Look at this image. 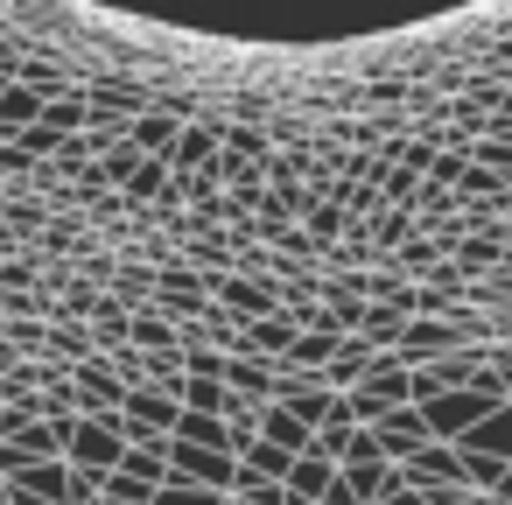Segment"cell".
<instances>
[{
	"label": "cell",
	"mask_w": 512,
	"mask_h": 505,
	"mask_svg": "<svg viewBox=\"0 0 512 505\" xmlns=\"http://www.w3.org/2000/svg\"><path fill=\"white\" fill-rule=\"evenodd\" d=\"M302 232H309V239H316V253H323V246H337V239L351 232V218H344L337 204H323V197H316V204H309V218H302Z\"/></svg>",
	"instance_id": "20"
},
{
	"label": "cell",
	"mask_w": 512,
	"mask_h": 505,
	"mask_svg": "<svg viewBox=\"0 0 512 505\" xmlns=\"http://www.w3.org/2000/svg\"><path fill=\"white\" fill-rule=\"evenodd\" d=\"M127 344H134L141 358H155V351H183L176 323H162L155 309H134V316H127Z\"/></svg>",
	"instance_id": "15"
},
{
	"label": "cell",
	"mask_w": 512,
	"mask_h": 505,
	"mask_svg": "<svg viewBox=\"0 0 512 505\" xmlns=\"http://www.w3.org/2000/svg\"><path fill=\"white\" fill-rule=\"evenodd\" d=\"M225 393L246 400V407H267V400H274V365H260V358H225Z\"/></svg>",
	"instance_id": "11"
},
{
	"label": "cell",
	"mask_w": 512,
	"mask_h": 505,
	"mask_svg": "<svg viewBox=\"0 0 512 505\" xmlns=\"http://www.w3.org/2000/svg\"><path fill=\"white\" fill-rule=\"evenodd\" d=\"M463 456H491V463H512V407H498V414H484L463 442H456Z\"/></svg>",
	"instance_id": "12"
},
{
	"label": "cell",
	"mask_w": 512,
	"mask_h": 505,
	"mask_svg": "<svg viewBox=\"0 0 512 505\" xmlns=\"http://www.w3.org/2000/svg\"><path fill=\"white\" fill-rule=\"evenodd\" d=\"M463 169H470V155H449V148H442V155H435V169H428V183L456 190V183H463Z\"/></svg>",
	"instance_id": "24"
},
{
	"label": "cell",
	"mask_w": 512,
	"mask_h": 505,
	"mask_svg": "<svg viewBox=\"0 0 512 505\" xmlns=\"http://www.w3.org/2000/svg\"><path fill=\"white\" fill-rule=\"evenodd\" d=\"M148 309L162 316V323H197L204 309H211V274H197V267H183V253L169 260V267H155V295H148Z\"/></svg>",
	"instance_id": "1"
},
{
	"label": "cell",
	"mask_w": 512,
	"mask_h": 505,
	"mask_svg": "<svg viewBox=\"0 0 512 505\" xmlns=\"http://www.w3.org/2000/svg\"><path fill=\"white\" fill-rule=\"evenodd\" d=\"M351 435H358V421H351V414H344V400H337V407H330V421L316 428V456H330V463H337Z\"/></svg>",
	"instance_id": "21"
},
{
	"label": "cell",
	"mask_w": 512,
	"mask_h": 505,
	"mask_svg": "<svg viewBox=\"0 0 512 505\" xmlns=\"http://www.w3.org/2000/svg\"><path fill=\"white\" fill-rule=\"evenodd\" d=\"M372 442H379V456L400 470L414 449H428L435 435H428V421H421V407H386L379 421H372Z\"/></svg>",
	"instance_id": "4"
},
{
	"label": "cell",
	"mask_w": 512,
	"mask_h": 505,
	"mask_svg": "<svg viewBox=\"0 0 512 505\" xmlns=\"http://www.w3.org/2000/svg\"><path fill=\"white\" fill-rule=\"evenodd\" d=\"M260 442H274V449H288V456H309V449H316V428L295 421L281 400H267V407H260Z\"/></svg>",
	"instance_id": "9"
},
{
	"label": "cell",
	"mask_w": 512,
	"mask_h": 505,
	"mask_svg": "<svg viewBox=\"0 0 512 505\" xmlns=\"http://www.w3.org/2000/svg\"><path fill=\"white\" fill-rule=\"evenodd\" d=\"M50 428H57V442H64V463L85 470V477H113L120 456H127V442H120L113 421H50Z\"/></svg>",
	"instance_id": "2"
},
{
	"label": "cell",
	"mask_w": 512,
	"mask_h": 505,
	"mask_svg": "<svg viewBox=\"0 0 512 505\" xmlns=\"http://www.w3.org/2000/svg\"><path fill=\"white\" fill-rule=\"evenodd\" d=\"M155 505H225V498H218V491H204V484H176V477H169V484L155 491Z\"/></svg>",
	"instance_id": "22"
},
{
	"label": "cell",
	"mask_w": 512,
	"mask_h": 505,
	"mask_svg": "<svg viewBox=\"0 0 512 505\" xmlns=\"http://www.w3.org/2000/svg\"><path fill=\"white\" fill-rule=\"evenodd\" d=\"M358 463H386L379 442H372V428H358V435L344 442V456H337V470H358Z\"/></svg>",
	"instance_id": "23"
},
{
	"label": "cell",
	"mask_w": 512,
	"mask_h": 505,
	"mask_svg": "<svg viewBox=\"0 0 512 505\" xmlns=\"http://www.w3.org/2000/svg\"><path fill=\"white\" fill-rule=\"evenodd\" d=\"M120 477L141 484V491H162V484H169V442H141V449H127V456H120Z\"/></svg>",
	"instance_id": "13"
},
{
	"label": "cell",
	"mask_w": 512,
	"mask_h": 505,
	"mask_svg": "<svg viewBox=\"0 0 512 505\" xmlns=\"http://www.w3.org/2000/svg\"><path fill=\"white\" fill-rule=\"evenodd\" d=\"M337 484H344L351 505H379V498L400 484V470H393V463H358V470H337Z\"/></svg>",
	"instance_id": "14"
},
{
	"label": "cell",
	"mask_w": 512,
	"mask_h": 505,
	"mask_svg": "<svg viewBox=\"0 0 512 505\" xmlns=\"http://www.w3.org/2000/svg\"><path fill=\"white\" fill-rule=\"evenodd\" d=\"M379 505H428V498H421V491H414V484H407V477H400V484H393V491H386V498H379Z\"/></svg>",
	"instance_id": "25"
},
{
	"label": "cell",
	"mask_w": 512,
	"mask_h": 505,
	"mask_svg": "<svg viewBox=\"0 0 512 505\" xmlns=\"http://www.w3.org/2000/svg\"><path fill=\"white\" fill-rule=\"evenodd\" d=\"M36 120H43V99H36V92H22V85L0 92V141H22Z\"/></svg>",
	"instance_id": "18"
},
{
	"label": "cell",
	"mask_w": 512,
	"mask_h": 505,
	"mask_svg": "<svg viewBox=\"0 0 512 505\" xmlns=\"http://www.w3.org/2000/svg\"><path fill=\"white\" fill-rule=\"evenodd\" d=\"M330 484H337V463L309 449V456H295V470H288V484H281V491H288V505H323V491H330Z\"/></svg>",
	"instance_id": "10"
},
{
	"label": "cell",
	"mask_w": 512,
	"mask_h": 505,
	"mask_svg": "<svg viewBox=\"0 0 512 505\" xmlns=\"http://www.w3.org/2000/svg\"><path fill=\"white\" fill-rule=\"evenodd\" d=\"M211 309L232 316V323L246 330V323L274 316L281 302H274V281H253V274H211Z\"/></svg>",
	"instance_id": "3"
},
{
	"label": "cell",
	"mask_w": 512,
	"mask_h": 505,
	"mask_svg": "<svg viewBox=\"0 0 512 505\" xmlns=\"http://www.w3.org/2000/svg\"><path fill=\"white\" fill-rule=\"evenodd\" d=\"M372 365H379V351H372L365 337H344V344L330 351V365H323V386H330V393H351Z\"/></svg>",
	"instance_id": "8"
},
{
	"label": "cell",
	"mask_w": 512,
	"mask_h": 505,
	"mask_svg": "<svg viewBox=\"0 0 512 505\" xmlns=\"http://www.w3.org/2000/svg\"><path fill=\"white\" fill-rule=\"evenodd\" d=\"M337 344H344V337H337V330H302V337H295V344H288V358H281V365H295V372H323V365H330V351H337Z\"/></svg>",
	"instance_id": "19"
},
{
	"label": "cell",
	"mask_w": 512,
	"mask_h": 505,
	"mask_svg": "<svg viewBox=\"0 0 512 505\" xmlns=\"http://www.w3.org/2000/svg\"><path fill=\"white\" fill-rule=\"evenodd\" d=\"M43 127H50L57 141H78V134L92 127V106H85V85H78V92H64V99H50V106H43Z\"/></svg>",
	"instance_id": "16"
},
{
	"label": "cell",
	"mask_w": 512,
	"mask_h": 505,
	"mask_svg": "<svg viewBox=\"0 0 512 505\" xmlns=\"http://www.w3.org/2000/svg\"><path fill=\"white\" fill-rule=\"evenodd\" d=\"M505 351H512V337H505Z\"/></svg>",
	"instance_id": "26"
},
{
	"label": "cell",
	"mask_w": 512,
	"mask_h": 505,
	"mask_svg": "<svg viewBox=\"0 0 512 505\" xmlns=\"http://www.w3.org/2000/svg\"><path fill=\"white\" fill-rule=\"evenodd\" d=\"M295 337H302V330H295V323H288V316L274 309V316H260V323H246V330H239V358H260V365H281Z\"/></svg>",
	"instance_id": "7"
},
{
	"label": "cell",
	"mask_w": 512,
	"mask_h": 505,
	"mask_svg": "<svg viewBox=\"0 0 512 505\" xmlns=\"http://www.w3.org/2000/svg\"><path fill=\"white\" fill-rule=\"evenodd\" d=\"M218 141H225V120H218V113L190 120V127L176 134V148H169V176H197V169H211V162H218Z\"/></svg>",
	"instance_id": "5"
},
{
	"label": "cell",
	"mask_w": 512,
	"mask_h": 505,
	"mask_svg": "<svg viewBox=\"0 0 512 505\" xmlns=\"http://www.w3.org/2000/svg\"><path fill=\"white\" fill-rule=\"evenodd\" d=\"M169 442H183V449H211V456H232V435H225V421H211V414H176V435Z\"/></svg>",
	"instance_id": "17"
},
{
	"label": "cell",
	"mask_w": 512,
	"mask_h": 505,
	"mask_svg": "<svg viewBox=\"0 0 512 505\" xmlns=\"http://www.w3.org/2000/svg\"><path fill=\"white\" fill-rule=\"evenodd\" d=\"M232 470H239L232 456H211V449H183V442H169V477H176V484H204V491L225 498V491H232Z\"/></svg>",
	"instance_id": "6"
}]
</instances>
